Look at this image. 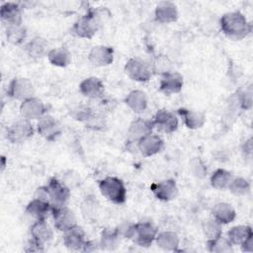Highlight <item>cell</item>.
Listing matches in <instances>:
<instances>
[{
    "mask_svg": "<svg viewBox=\"0 0 253 253\" xmlns=\"http://www.w3.org/2000/svg\"><path fill=\"white\" fill-rule=\"evenodd\" d=\"M222 33L230 40L240 41L246 38L252 31V25L239 11L227 12L219 20Z\"/></svg>",
    "mask_w": 253,
    "mask_h": 253,
    "instance_id": "6da1fadb",
    "label": "cell"
},
{
    "mask_svg": "<svg viewBox=\"0 0 253 253\" xmlns=\"http://www.w3.org/2000/svg\"><path fill=\"white\" fill-rule=\"evenodd\" d=\"M36 197L48 201L52 207L64 206L70 198V189L64 182L52 177L46 185L37 189Z\"/></svg>",
    "mask_w": 253,
    "mask_h": 253,
    "instance_id": "7a4b0ae2",
    "label": "cell"
},
{
    "mask_svg": "<svg viewBox=\"0 0 253 253\" xmlns=\"http://www.w3.org/2000/svg\"><path fill=\"white\" fill-rule=\"evenodd\" d=\"M98 186L101 194L113 204L122 205L126 201V189L120 178L108 176L100 180Z\"/></svg>",
    "mask_w": 253,
    "mask_h": 253,
    "instance_id": "3957f363",
    "label": "cell"
},
{
    "mask_svg": "<svg viewBox=\"0 0 253 253\" xmlns=\"http://www.w3.org/2000/svg\"><path fill=\"white\" fill-rule=\"evenodd\" d=\"M157 233V228L151 222L141 221L131 223L126 238L131 239L141 247H148L153 241H155Z\"/></svg>",
    "mask_w": 253,
    "mask_h": 253,
    "instance_id": "277c9868",
    "label": "cell"
},
{
    "mask_svg": "<svg viewBox=\"0 0 253 253\" xmlns=\"http://www.w3.org/2000/svg\"><path fill=\"white\" fill-rule=\"evenodd\" d=\"M100 28V18L96 11L90 10L80 17L73 25L72 32L82 39H91Z\"/></svg>",
    "mask_w": 253,
    "mask_h": 253,
    "instance_id": "5b68a950",
    "label": "cell"
},
{
    "mask_svg": "<svg viewBox=\"0 0 253 253\" xmlns=\"http://www.w3.org/2000/svg\"><path fill=\"white\" fill-rule=\"evenodd\" d=\"M126 74L133 81L137 82H146L148 81L152 74L153 70L151 64L147 63L145 60L139 57H131L125 64Z\"/></svg>",
    "mask_w": 253,
    "mask_h": 253,
    "instance_id": "8992f818",
    "label": "cell"
},
{
    "mask_svg": "<svg viewBox=\"0 0 253 253\" xmlns=\"http://www.w3.org/2000/svg\"><path fill=\"white\" fill-rule=\"evenodd\" d=\"M34 132H35V129L31 122L26 119H22L13 123L7 128L6 136L11 143L18 144V143H23L26 140L33 137Z\"/></svg>",
    "mask_w": 253,
    "mask_h": 253,
    "instance_id": "52a82bcc",
    "label": "cell"
},
{
    "mask_svg": "<svg viewBox=\"0 0 253 253\" xmlns=\"http://www.w3.org/2000/svg\"><path fill=\"white\" fill-rule=\"evenodd\" d=\"M34 85L32 81L24 77H15L8 85L7 94L12 99L18 101H25L31 97H34Z\"/></svg>",
    "mask_w": 253,
    "mask_h": 253,
    "instance_id": "ba28073f",
    "label": "cell"
},
{
    "mask_svg": "<svg viewBox=\"0 0 253 253\" xmlns=\"http://www.w3.org/2000/svg\"><path fill=\"white\" fill-rule=\"evenodd\" d=\"M51 214L54 227L59 231L66 232L77 225L74 212L66 205L52 207Z\"/></svg>",
    "mask_w": 253,
    "mask_h": 253,
    "instance_id": "9c48e42d",
    "label": "cell"
},
{
    "mask_svg": "<svg viewBox=\"0 0 253 253\" xmlns=\"http://www.w3.org/2000/svg\"><path fill=\"white\" fill-rule=\"evenodd\" d=\"M37 130L41 136L48 141L56 140L62 131L59 122L50 115H44L39 120Z\"/></svg>",
    "mask_w": 253,
    "mask_h": 253,
    "instance_id": "30bf717a",
    "label": "cell"
},
{
    "mask_svg": "<svg viewBox=\"0 0 253 253\" xmlns=\"http://www.w3.org/2000/svg\"><path fill=\"white\" fill-rule=\"evenodd\" d=\"M46 113V107L44 103L37 98L31 97L25 101H23L20 105V114L23 119L28 121L32 120H40Z\"/></svg>",
    "mask_w": 253,
    "mask_h": 253,
    "instance_id": "8fae6325",
    "label": "cell"
},
{
    "mask_svg": "<svg viewBox=\"0 0 253 253\" xmlns=\"http://www.w3.org/2000/svg\"><path fill=\"white\" fill-rule=\"evenodd\" d=\"M150 191L156 199L163 202H169L175 199L178 195V187L174 179H167L152 183L150 185Z\"/></svg>",
    "mask_w": 253,
    "mask_h": 253,
    "instance_id": "7c38bea8",
    "label": "cell"
},
{
    "mask_svg": "<svg viewBox=\"0 0 253 253\" xmlns=\"http://www.w3.org/2000/svg\"><path fill=\"white\" fill-rule=\"evenodd\" d=\"M159 90L165 95L179 93L184 85L183 76L176 71H169L160 75Z\"/></svg>",
    "mask_w": 253,
    "mask_h": 253,
    "instance_id": "4fadbf2b",
    "label": "cell"
},
{
    "mask_svg": "<svg viewBox=\"0 0 253 253\" xmlns=\"http://www.w3.org/2000/svg\"><path fill=\"white\" fill-rule=\"evenodd\" d=\"M136 145H137L139 152L144 157H149V156H153V155L159 153L163 149L164 141L159 135L151 132V133L146 134L145 136L141 137L136 142Z\"/></svg>",
    "mask_w": 253,
    "mask_h": 253,
    "instance_id": "5bb4252c",
    "label": "cell"
},
{
    "mask_svg": "<svg viewBox=\"0 0 253 253\" xmlns=\"http://www.w3.org/2000/svg\"><path fill=\"white\" fill-rule=\"evenodd\" d=\"M154 127H157L159 130L165 133H172L178 128V119L169 110L161 109L157 111L153 118Z\"/></svg>",
    "mask_w": 253,
    "mask_h": 253,
    "instance_id": "9a60e30c",
    "label": "cell"
},
{
    "mask_svg": "<svg viewBox=\"0 0 253 253\" xmlns=\"http://www.w3.org/2000/svg\"><path fill=\"white\" fill-rule=\"evenodd\" d=\"M31 240L36 242L39 245L44 247L53 237V231L45 219L35 220V222L30 227Z\"/></svg>",
    "mask_w": 253,
    "mask_h": 253,
    "instance_id": "2e32d148",
    "label": "cell"
},
{
    "mask_svg": "<svg viewBox=\"0 0 253 253\" xmlns=\"http://www.w3.org/2000/svg\"><path fill=\"white\" fill-rule=\"evenodd\" d=\"M0 18L6 27L22 25V7L15 2L3 3L0 8Z\"/></svg>",
    "mask_w": 253,
    "mask_h": 253,
    "instance_id": "e0dca14e",
    "label": "cell"
},
{
    "mask_svg": "<svg viewBox=\"0 0 253 253\" xmlns=\"http://www.w3.org/2000/svg\"><path fill=\"white\" fill-rule=\"evenodd\" d=\"M89 61L95 66H107L114 60V49L107 45H95L88 54Z\"/></svg>",
    "mask_w": 253,
    "mask_h": 253,
    "instance_id": "ac0fdd59",
    "label": "cell"
},
{
    "mask_svg": "<svg viewBox=\"0 0 253 253\" xmlns=\"http://www.w3.org/2000/svg\"><path fill=\"white\" fill-rule=\"evenodd\" d=\"M86 241L85 233L78 225L64 232L63 244L70 251H82Z\"/></svg>",
    "mask_w": 253,
    "mask_h": 253,
    "instance_id": "d6986e66",
    "label": "cell"
},
{
    "mask_svg": "<svg viewBox=\"0 0 253 253\" xmlns=\"http://www.w3.org/2000/svg\"><path fill=\"white\" fill-rule=\"evenodd\" d=\"M154 16L157 22L161 24H169L178 19V10L173 2L162 1L156 5Z\"/></svg>",
    "mask_w": 253,
    "mask_h": 253,
    "instance_id": "ffe728a7",
    "label": "cell"
},
{
    "mask_svg": "<svg viewBox=\"0 0 253 253\" xmlns=\"http://www.w3.org/2000/svg\"><path fill=\"white\" fill-rule=\"evenodd\" d=\"M153 128H154V124L152 120L150 121L143 118H137L136 120L130 123L127 132H128L129 138L132 141L137 142L141 137L151 133Z\"/></svg>",
    "mask_w": 253,
    "mask_h": 253,
    "instance_id": "44dd1931",
    "label": "cell"
},
{
    "mask_svg": "<svg viewBox=\"0 0 253 253\" xmlns=\"http://www.w3.org/2000/svg\"><path fill=\"white\" fill-rule=\"evenodd\" d=\"M51 210L52 206L48 201L36 197L27 205L25 211L36 220H40L45 219L48 213H51Z\"/></svg>",
    "mask_w": 253,
    "mask_h": 253,
    "instance_id": "7402d4cb",
    "label": "cell"
},
{
    "mask_svg": "<svg viewBox=\"0 0 253 253\" xmlns=\"http://www.w3.org/2000/svg\"><path fill=\"white\" fill-rule=\"evenodd\" d=\"M79 91L83 96L89 99H97L104 94V83L98 77L91 76L85 78L80 83Z\"/></svg>",
    "mask_w": 253,
    "mask_h": 253,
    "instance_id": "603a6c76",
    "label": "cell"
},
{
    "mask_svg": "<svg viewBox=\"0 0 253 253\" xmlns=\"http://www.w3.org/2000/svg\"><path fill=\"white\" fill-rule=\"evenodd\" d=\"M177 113L182 118L185 126L190 129H198L206 123V116L200 111L180 108Z\"/></svg>",
    "mask_w": 253,
    "mask_h": 253,
    "instance_id": "cb8c5ba5",
    "label": "cell"
},
{
    "mask_svg": "<svg viewBox=\"0 0 253 253\" xmlns=\"http://www.w3.org/2000/svg\"><path fill=\"white\" fill-rule=\"evenodd\" d=\"M211 215L212 218H214L221 224H227L235 219L236 211L230 204L220 202L215 204L211 209Z\"/></svg>",
    "mask_w": 253,
    "mask_h": 253,
    "instance_id": "d4e9b609",
    "label": "cell"
},
{
    "mask_svg": "<svg viewBox=\"0 0 253 253\" xmlns=\"http://www.w3.org/2000/svg\"><path fill=\"white\" fill-rule=\"evenodd\" d=\"M125 104L133 113L140 114L147 108L146 94L141 90H132L125 98Z\"/></svg>",
    "mask_w": 253,
    "mask_h": 253,
    "instance_id": "484cf974",
    "label": "cell"
},
{
    "mask_svg": "<svg viewBox=\"0 0 253 253\" xmlns=\"http://www.w3.org/2000/svg\"><path fill=\"white\" fill-rule=\"evenodd\" d=\"M157 246L164 251H179L180 239L174 231H162L157 233L155 237Z\"/></svg>",
    "mask_w": 253,
    "mask_h": 253,
    "instance_id": "4316f807",
    "label": "cell"
},
{
    "mask_svg": "<svg viewBox=\"0 0 253 253\" xmlns=\"http://www.w3.org/2000/svg\"><path fill=\"white\" fill-rule=\"evenodd\" d=\"M251 236H253V230L247 224L234 225L226 232V238L232 245H241Z\"/></svg>",
    "mask_w": 253,
    "mask_h": 253,
    "instance_id": "83f0119b",
    "label": "cell"
},
{
    "mask_svg": "<svg viewBox=\"0 0 253 253\" xmlns=\"http://www.w3.org/2000/svg\"><path fill=\"white\" fill-rule=\"evenodd\" d=\"M25 51L27 54L35 59H39L47 55L48 53V43L46 41L41 37H36L25 44Z\"/></svg>",
    "mask_w": 253,
    "mask_h": 253,
    "instance_id": "f1b7e54d",
    "label": "cell"
},
{
    "mask_svg": "<svg viewBox=\"0 0 253 253\" xmlns=\"http://www.w3.org/2000/svg\"><path fill=\"white\" fill-rule=\"evenodd\" d=\"M121 237L117 228H104L101 232L99 245L104 250H115L119 247Z\"/></svg>",
    "mask_w": 253,
    "mask_h": 253,
    "instance_id": "f546056e",
    "label": "cell"
},
{
    "mask_svg": "<svg viewBox=\"0 0 253 253\" xmlns=\"http://www.w3.org/2000/svg\"><path fill=\"white\" fill-rule=\"evenodd\" d=\"M47 59L54 66L65 67L71 62V54L64 47H55L49 49Z\"/></svg>",
    "mask_w": 253,
    "mask_h": 253,
    "instance_id": "4dcf8cb0",
    "label": "cell"
},
{
    "mask_svg": "<svg viewBox=\"0 0 253 253\" xmlns=\"http://www.w3.org/2000/svg\"><path fill=\"white\" fill-rule=\"evenodd\" d=\"M232 178L233 176L231 172L223 168H218L211 174L210 182L212 188L216 190H225L228 188Z\"/></svg>",
    "mask_w": 253,
    "mask_h": 253,
    "instance_id": "1f68e13d",
    "label": "cell"
},
{
    "mask_svg": "<svg viewBox=\"0 0 253 253\" xmlns=\"http://www.w3.org/2000/svg\"><path fill=\"white\" fill-rule=\"evenodd\" d=\"M207 246L208 250L213 253H228L233 251V245L226 237H223L222 235L212 239H208Z\"/></svg>",
    "mask_w": 253,
    "mask_h": 253,
    "instance_id": "d6a6232c",
    "label": "cell"
},
{
    "mask_svg": "<svg viewBox=\"0 0 253 253\" xmlns=\"http://www.w3.org/2000/svg\"><path fill=\"white\" fill-rule=\"evenodd\" d=\"M7 41L12 43L19 45L23 43L27 38V30L23 25H13L6 28Z\"/></svg>",
    "mask_w": 253,
    "mask_h": 253,
    "instance_id": "836d02e7",
    "label": "cell"
},
{
    "mask_svg": "<svg viewBox=\"0 0 253 253\" xmlns=\"http://www.w3.org/2000/svg\"><path fill=\"white\" fill-rule=\"evenodd\" d=\"M235 196H245L250 193V183L243 177H233L227 188Z\"/></svg>",
    "mask_w": 253,
    "mask_h": 253,
    "instance_id": "e575fe53",
    "label": "cell"
},
{
    "mask_svg": "<svg viewBox=\"0 0 253 253\" xmlns=\"http://www.w3.org/2000/svg\"><path fill=\"white\" fill-rule=\"evenodd\" d=\"M203 231L208 239L222 235V224L214 218H210L203 223Z\"/></svg>",
    "mask_w": 253,
    "mask_h": 253,
    "instance_id": "d590c367",
    "label": "cell"
},
{
    "mask_svg": "<svg viewBox=\"0 0 253 253\" xmlns=\"http://www.w3.org/2000/svg\"><path fill=\"white\" fill-rule=\"evenodd\" d=\"M97 208H98V204L96 200L86 198L82 204L83 216L85 218H91L95 216V213H97Z\"/></svg>",
    "mask_w": 253,
    "mask_h": 253,
    "instance_id": "8d00e7d4",
    "label": "cell"
},
{
    "mask_svg": "<svg viewBox=\"0 0 253 253\" xmlns=\"http://www.w3.org/2000/svg\"><path fill=\"white\" fill-rule=\"evenodd\" d=\"M190 169H191L193 175L198 178L205 177V175L207 173V168H206L205 164L202 162V160L200 158H197V157L191 160Z\"/></svg>",
    "mask_w": 253,
    "mask_h": 253,
    "instance_id": "74e56055",
    "label": "cell"
},
{
    "mask_svg": "<svg viewBox=\"0 0 253 253\" xmlns=\"http://www.w3.org/2000/svg\"><path fill=\"white\" fill-rule=\"evenodd\" d=\"M151 67H152L153 73L159 71V73L161 75L162 73L170 71V61L167 59V57L160 56V57L156 58V60L154 61L153 64H151Z\"/></svg>",
    "mask_w": 253,
    "mask_h": 253,
    "instance_id": "f35d334b",
    "label": "cell"
},
{
    "mask_svg": "<svg viewBox=\"0 0 253 253\" xmlns=\"http://www.w3.org/2000/svg\"><path fill=\"white\" fill-rule=\"evenodd\" d=\"M239 105L243 110H249L252 107V92L251 88H248L247 90L241 92L238 96Z\"/></svg>",
    "mask_w": 253,
    "mask_h": 253,
    "instance_id": "ab89813d",
    "label": "cell"
},
{
    "mask_svg": "<svg viewBox=\"0 0 253 253\" xmlns=\"http://www.w3.org/2000/svg\"><path fill=\"white\" fill-rule=\"evenodd\" d=\"M242 152L246 156H249V157L251 156V154H252V139L251 138H248L243 142Z\"/></svg>",
    "mask_w": 253,
    "mask_h": 253,
    "instance_id": "60d3db41",
    "label": "cell"
},
{
    "mask_svg": "<svg viewBox=\"0 0 253 253\" xmlns=\"http://www.w3.org/2000/svg\"><path fill=\"white\" fill-rule=\"evenodd\" d=\"M240 247L243 252H252L253 251V236H251L247 240H245L240 245Z\"/></svg>",
    "mask_w": 253,
    "mask_h": 253,
    "instance_id": "b9f144b4",
    "label": "cell"
},
{
    "mask_svg": "<svg viewBox=\"0 0 253 253\" xmlns=\"http://www.w3.org/2000/svg\"><path fill=\"white\" fill-rule=\"evenodd\" d=\"M100 245L97 244L96 242L92 241V240H87L85 245H84V248L82 250V252H92V251H95L98 249Z\"/></svg>",
    "mask_w": 253,
    "mask_h": 253,
    "instance_id": "7bdbcfd3",
    "label": "cell"
},
{
    "mask_svg": "<svg viewBox=\"0 0 253 253\" xmlns=\"http://www.w3.org/2000/svg\"><path fill=\"white\" fill-rule=\"evenodd\" d=\"M1 160H2V164H1V166H2V170H3V169H4V167H5V160H6L5 156H2V157H1Z\"/></svg>",
    "mask_w": 253,
    "mask_h": 253,
    "instance_id": "ee69618b",
    "label": "cell"
}]
</instances>
